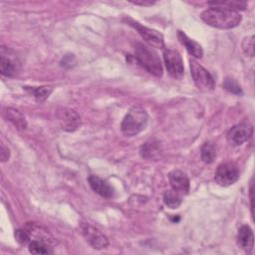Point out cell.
Returning <instances> with one entry per match:
<instances>
[{"label": "cell", "mask_w": 255, "mask_h": 255, "mask_svg": "<svg viewBox=\"0 0 255 255\" xmlns=\"http://www.w3.org/2000/svg\"><path fill=\"white\" fill-rule=\"evenodd\" d=\"M201 158L204 162L206 163H211L215 156H216V148L215 145L210 142V141H206L202 144L201 146Z\"/></svg>", "instance_id": "cell-21"}, {"label": "cell", "mask_w": 255, "mask_h": 255, "mask_svg": "<svg viewBox=\"0 0 255 255\" xmlns=\"http://www.w3.org/2000/svg\"><path fill=\"white\" fill-rule=\"evenodd\" d=\"M15 238H16V241L21 245H28L31 241L30 234L25 228L17 229L15 232Z\"/></svg>", "instance_id": "cell-25"}, {"label": "cell", "mask_w": 255, "mask_h": 255, "mask_svg": "<svg viewBox=\"0 0 255 255\" xmlns=\"http://www.w3.org/2000/svg\"><path fill=\"white\" fill-rule=\"evenodd\" d=\"M242 50L246 56H254V36L246 37L242 42Z\"/></svg>", "instance_id": "cell-24"}, {"label": "cell", "mask_w": 255, "mask_h": 255, "mask_svg": "<svg viewBox=\"0 0 255 255\" xmlns=\"http://www.w3.org/2000/svg\"><path fill=\"white\" fill-rule=\"evenodd\" d=\"M177 38H178L179 42L185 47V49L191 56H193L194 58H199V59L202 57V55H203L202 47L197 42L190 39L184 32L178 31Z\"/></svg>", "instance_id": "cell-15"}, {"label": "cell", "mask_w": 255, "mask_h": 255, "mask_svg": "<svg viewBox=\"0 0 255 255\" xmlns=\"http://www.w3.org/2000/svg\"><path fill=\"white\" fill-rule=\"evenodd\" d=\"M161 150L160 142L154 138H150L140 146V154L144 158H153L159 154Z\"/></svg>", "instance_id": "cell-17"}, {"label": "cell", "mask_w": 255, "mask_h": 255, "mask_svg": "<svg viewBox=\"0 0 255 255\" xmlns=\"http://www.w3.org/2000/svg\"><path fill=\"white\" fill-rule=\"evenodd\" d=\"M163 201L167 207H169L171 209H175V208L179 207L182 202L181 194H179L178 192H176L173 189L166 190L163 193Z\"/></svg>", "instance_id": "cell-18"}, {"label": "cell", "mask_w": 255, "mask_h": 255, "mask_svg": "<svg viewBox=\"0 0 255 255\" xmlns=\"http://www.w3.org/2000/svg\"><path fill=\"white\" fill-rule=\"evenodd\" d=\"M0 57V71L3 76L13 77L20 69V61L16 55L8 48L1 47Z\"/></svg>", "instance_id": "cell-9"}, {"label": "cell", "mask_w": 255, "mask_h": 255, "mask_svg": "<svg viewBox=\"0 0 255 255\" xmlns=\"http://www.w3.org/2000/svg\"><path fill=\"white\" fill-rule=\"evenodd\" d=\"M223 88L228 91L231 94L234 95H241L242 94V90L240 88V86L238 85V83L232 79V78H226L222 84Z\"/></svg>", "instance_id": "cell-23"}, {"label": "cell", "mask_w": 255, "mask_h": 255, "mask_svg": "<svg viewBox=\"0 0 255 255\" xmlns=\"http://www.w3.org/2000/svg\"><path fill=\"white\" fill-rule=\"evenodd\" d=\"M25 90L29 91L37 102H44L52 93L53 88L48 86L43 87H25Z\"/></svg>", "instance_id": "cell-19"}, {"label": "cell", "mask_w": 255, "mask_h": 255, "mask_svg": "<svg viewBox=\"0 0 255 255\" xmlns=\"http://www.w3.org/2000/svg\"><path fill=\"white\" fill-rule=\"evenodd\" d=\"M253 192H254V188H253V183H252V181H251V185H250V207H251V214H252V217L254 216V204H253L254 196H253Z\"/></svg>", "instance_id": "cell-27"}, {"label": "cell", "mask_w": 255, "mask_h": 255, "mask_svg": "<svg viewBox=\"0 0 255 255\" xmlns=\"http://www.w3.org/2000/svg\"><path fill=\"white\" fill-rule=\"evenodd\" d=\"M237 242L238 245L247 253H250L252 251L254 244V235L249 225H242L238 229Z\"/></svg>", "instance_id": "cell-14"}, {"label": "cell", "mask_w": 255, "mask_h": 255, "mask_svg": "<svg viewBox=\"0 0 255 255\" xmlns=\"http://www.w3.org/2000/svg\"><path fill=\"white\" fill-rule=\"evenodd\" d=\"M57 117L61 128L66 131H74L81 125L80 116L74 110L61 108L57 111Z\"/></svg>", "instance_id": "cell-10"}, {"label": "cell", "mask_w": 255, "mask_h": 255, "mask_svg": "<svg viewBox=\"0 0 255 255\" xmlns=\"http://www.w3.org/2000/svg\"><path fill=\"white\" fill-rule=\"evenodd\" d=\"M190 73L196 87L203 92L212 91L215 82L210 73L194 60H190Z\"/></svg>", "instance_id": "cell-4"}, {"label": "cell", "mask_w": 255, "mask_h": 255, "mask_svg": "<svg viewBox=\"0 0 255 255\" xmlns=\"http://www.w3.org/2000/svg\"><path fill=\"white\" fill-rule=\"evenodd\" d=\"M171 188L179 194H186L189 191V179L185 172L175 169L168 174Z\"/></svg>", "instance_id": "cell-12"}, {"label": "cell", "mask_w": 255, "mask_h": 255, "mask_svg": "<svg viewBox=\"0 0 255 255\" xmlns=\"http://www.w3.org/2000/svg\"><path fill=\"white\" fill-rule=\"evenodd\" d=\"M91 188L104 198H112L114 196V188L103 178L97 175H90L88 178Z\"/></svg>", "instance_id": "cell-13"}, {"label": "cell", "mask_w": 255, "mask_h": 255, "mask_svg": "<svg viewBox=\"0 0 255 255\" xmlns=\"http://www.w3.org/2000/svg\"><path fill=\"white\" fill-rule=\"evenodd\" d=\"M3 116L7 121L11 122L18 129H25L27 128L26 119L18 110L6 108L3 111Z\"/></svg>", "instance_id": "cell-16"}, {"label": "cell", "mask_w": 255, "mask_h": 255, "mask_svg": "<svg viewBox=\"0 0 255 255\" xmlns=\"http://www.w3.org/2000/svg\"><path fill=\"white\" fill-rule=\"evenodd\" d=\"M209 5H211L212 7H223V8H227L230 10H234L237 11L238 10H243L246 7V3L245 2H241V1H226V2H209Z\"/></svg>", "instance_id": "cell-22"}, {"label": "cell", "mask_w": 255, "mask_h": 255, "mask_svg": "<svg viewBox=\"0 0 255 255\" xmlns=\"http://www.w3.org/2000/svg\"><path fill=\"white\" fill-rule=\"evenodd\" d=\"M133 4H135V5H141V6H151V5H153L154 4V2H150V1H148V2H132Z\"/></svg>", "instance_id": "cell-28"}, {"label": "cell", "mask_w": 255, "mask_h": 255, "mask_svg": "<svg viewBox=\"0 0 255 255\" xmlns=\"http://www.w3.org/2000/svg\"><path fill=\"white\" fill-rule=\"evenodd\" d=\"M201 19L209 26L218 29H231L241 22L239 12L223 7H210L201 13Z\"/></svg>", "instance_id": "cell-1"}, {"label": "cell", "mask_w": 255, "mask_h": 255, "mask_svg": "<svg viewBox=\"0 0 255 255\" xmlns=\"http://www.w3.org/2000/svg\"><path fill=\"white\" fill-rule=\"evenodd\" d=\"M239 178V169L233 162H222L217 166L214 174L215 182L220 186H229Z\"/></svg>", "instance_id": "cell-5"}, {"label": "cell", "mask_w": 255, "mask_h": 255, "mask_svg": "<svg viewBox=\"0 0 255 255\" xmlns=\"http://www.w3.org/2000/svg\"><path fill=\"white\" fill-rule=\"evenodd\" d=\"M29 251L33 254H50L53 253L50 244L41 240L32 239L28 244Z\"/></svg>", "instance_id": "cell-20"}, {"label": "cell", "mask_w": 255, "mask_h": 255, "mask_svg": "<svg viewBox=\"0 0 255 255\" xmlns=\"http://www.w3.org/2000/svg\"><path fill=\"white\" fill-rule=\"evenodd\" d=\"M147 122V113L141 108H133L124 118L121 129L125 135L134 136L146 128Z\"/></svg>", "instance_id": "cell-3"}, {"label": "cell", "mask_w": 255, "mask_h": 255, "mask_svg": "<svg viewBox=\"0 0 255 255\" xmlns=\"http://www.w3.org/2000/svg\"><path fill=\"white\" fill-rule=\"evenodd\" d=\"M80 230L82 235L85 237L87 242L95 249H104L109 245L107 236L102 233L99 229L95 228L87 222H81Z\"/></svg>", "instance_id": "cell-6"}, {"label": "cell", "mask_w": 255, "mask_h": 255, "mask_svg": "<svg viewBox=\"0 0 255 255\" xmlns=\"http://www.w3.org/2000/svg\"><path fill=\"white\" fill-rule=\"evenodd\" d=\"M10 156V151L9 148L6 147L3 143H1V149H0V157H1V161H6Z\"/></svg>", "instance_id": "cell-26"}, {"label": "cell", "mask_w": 255, "mask_h": 255, "mask_svg": "<svg viewBox=\"0 0 255 255\" xmlns=\"http://www.w3.org/2000/svg\"><path fill=\"white\" fill-rule=\"evenodd\" d=\"M134 59L148 73L152 74L155 77L162 76L163 70H162L161 61H160L158 55L149 47H147L141 43H135Z\"/></svg>", "instance_id": "cell-2"}, {"label": "cell", "mask_w": 255, "mask_h": 255, "mask_svg": "<svg viewBox=\"0 0 255 255\" xmlns=\"http://www.w3.org/2000/svg\"><path fill=\"white\" fill-rule=\"evenodd\" d=\"M253 133V128L249 124H239L231 128L227 133V140L232 145H241L248 140Z\"/></svg>", "instance_id": "cell-11"}, {"label": "cell", "mask_w": 255, "mask_h": 255, "mask_svg": "<svg viewBox=\"0 0 255 255\" xmlns=\"http://www.w3.org/2000/svg\"><path fill=\"white\" fill-rule=\"evenodd\" d=\"M163 59L168 74L175 79H180L184 74L183 61L180 54L171 49L163 50Z\"/></svg>", "instance_id": "cell-7"}, {"label": "cell", "mask_w": 255, "mask_h": 255, "mask_svg": "<svg viewBox=\"0 0 255 255\" xmlns=\"http://www.w3.org/2000/svg\"><path fill=\"white\" fill-rule=\"evenodd\" d=\"M128 23L129 25H131L137 32L138 34L141 36V38L151 47L153 48H159L162 49L164 48V40H163V36L161 33H159L158 31L142 26L141 24L128 19Z\"/></svg>", "instance_id": "cell-8"}]
</instances>
